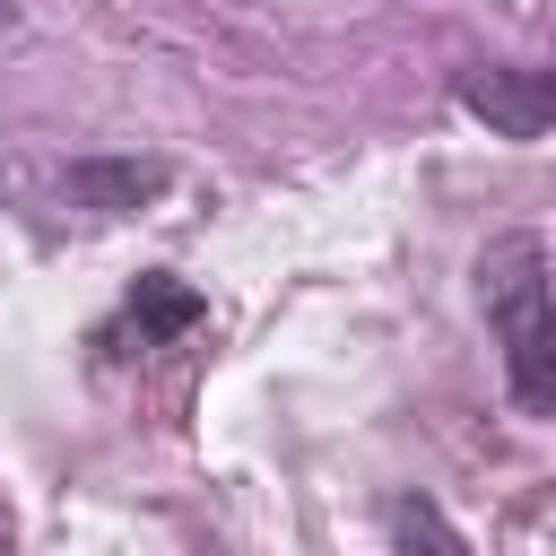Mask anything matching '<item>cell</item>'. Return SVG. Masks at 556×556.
I'll list each match as a JSON object with an SVG mask.
<instances>
[{
  "instance_id": "3",
  "label": "cell",
  "mask_w": 556,
  "mask_h": 556,
  "mask_svg": "<svg viewBox=\"0 0 556 556\" xmlns=\"http://www.w3.org/2000/svg\"><path fill=\"white\" fill-rule=\"evenodd\" d=\"M174 174L156 165V156H78L70 174H61V200H78V208H96V217H122V208H139V200H156Z\"/></svg>"
},
{
  "instance_id": "6",
  "label": "cell",
  "mask_w": 556,
  "mask_h": 556,
  "mask_svg": "<svg viewBox=\"0 0 556 556\" xmlns=\"http://www.w3.org/2000/svg\"><path fill=\"white\" fill-rule=\"evenodd\" d=\"M0 26H17V9H9V0H0Z\"/></svg>"
},
{
  "instance_id": "7",
  "label": "cell",
  "mask_w": 556,
  "mask_h": 556,
  "mask_svg": "<svg viewBox=\"0 0 556 556\" xmlns=\"http://www.w3.org/2000/svg\"><path fill=\"white\" fill-rule=\"evenodd\" d=\"M0 200H9V165H0Z\"/></svg>"
},
{
  "instance_id": "2",
  "label": "cell",
  "mask_w": 556,
  "mask_h": 556,
  "mask_svg": "<svg viewBox=\"0 0 556 556\" xmlns=\"http://www.w3.org/2000/svg\"><path fill=\"white\" fill-rule=\"evenodd\" d=\"M460 113H478L495 139H547L556 130V70H521V61L460 70Z\"/></svg>"
},
{
  "instance_id": "5",
  "label": "cell",
  "mask_w": 556,
  "mask_h": 556,
  "mask_svg": "<svg viewBox=\"0 0 556 556\" xmlns=\"http://www.w3.org/2000/svg\"><path fill=\"white\" fill-rule=\"evenodd\" d=\"M391 539H426V547H460V530L434 504H391Z\"/></svg>"
},
{
  "instance_id": "1",
  "label": "cell",
  "mask_w": 556,
  "mask_h": 556,
  "mask_svg": "<svg viewBox=\"0 0 556 556\" xmlns=\"http://www.w3.org/2000/svg\"><path fill=\"white\" fill-rule=\"evenodd\" d=\"M478 295H486V321L504 339L513 408L556 417V278H547V243L539 235L486 243L478 252Z\"/></svg>"
},
{
  "instance_id": "4",
  "label": "cell",
  "mask_w": 556,
  "mask_h": 556,
  "mask_svg": "<svg viewBox=\"0 0 556 556\" xmlns=\"http://www.w3.org/2000/svg\"><path fill=\"white\" fill-rule=\"evenodd\" d=\"M208 304H200V287H182V278H165V269H148L139 287H130V321H139V339H174V330H191Z\"/></svg>"
}]
</instances>
